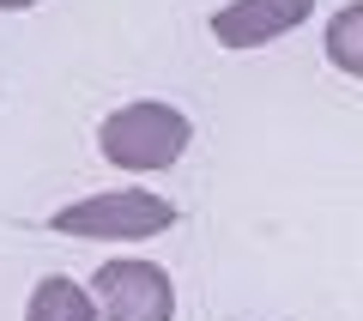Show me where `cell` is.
<instances>
[{"mask_svg":"<svg viewBox=\"0 0 363 321\" xmlns=\"http://www.w3.org/2000/svg\"><path fill=\"white\" fill-rule=\"evenodd\" d=\"M321 49H327V61H333L339 73L363 79V0H351V6H339V13L327 18Z\"/></svg>","mask_w":363,"mask_h":321,"instance_id":"cell-6","label":"cell"},{"mask_svg":"<svg viewBox=\"0 0 363 321\" xmlns=\"http://www.w3.org/2000/svg\"><path fill=\"white\" fill-rule=\"evenodd\" d=\"M49 224L61 236H79V243H145V236H164L176 224V206L152 188H104L61 206Z\"/></svg>","mask_w":363,"mask_h":321,"instance_id":"cell-2","label":"cell"},{"mask_svg":"<svg viewBox=\"0 0 363 321\" xmlns=\"http://www.w3.org/2000/svg\"><path fill=\"white\" fill-rule=\"evenodd\" d=\"M188 140H194V121L182 116L176 103H152V97L121 103L116 116H104V128H97V152L116 170H128V176H152V170L182 164Z\"/></svg>","mask_w":363,"mask_h":321,"instance_id":"cell-1","label":"cell"},{"mask_svg":"<svg viewBox=\"0 0 363 321\" xmlns=\"http://www.w3.org/2000/svg\"><path fill=\"white\" fill-rule=\"evenodd\" d=\"M25 6H37V0H0V13H25Z\"/></svg>","mask_w":363,"mask_h":321,"instance_id":"cell-7","label":"cell"},{"mask_svg":"<svg viewBox=\"0 0 363 321\" xmlns=\"http://www.w3.org/2000/svg\"><path fill=\"white\" fill-rule=\"evenodd\" d=\"M25 321H97V303H91V285L67 279V273H49L37 279L25 303Z\"/></svg>","mask_w":363,"mask_h":321,"instance_id":"cell-5","label":"cell"},{"mask_svg":"<svg viewBox=\"0 0 363 321\" xmlns=\"http://www.w3.org/2000/svg\"><path fill=\"white\" fill-rule=\"evenodd\" d=\"M309 18H315V0H230L212 13V37L224 49H267Z\"/></svg>","mask_w":363,"mask_h":321,"instance_id":"cell-4","label":"cell"},{"mask_svg":"<svg viewBox=\"0 0 363 321\" xmlns=\"http://www.w3.org/2000/svg\"><path fill=\"white\" fill-rule=\"evenodd\" d=\"M97 321H176V285L157 261H104L91 273Z\"/></svg>","mask_w":363,"mask_h":321,"instance_id":"cell-3","label":"cell"}]
</instances>
